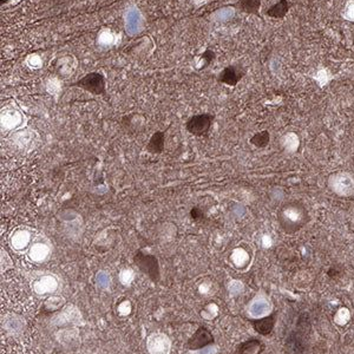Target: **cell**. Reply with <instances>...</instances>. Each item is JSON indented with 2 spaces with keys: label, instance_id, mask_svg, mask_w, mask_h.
Instances as JSON below:
<instances>
[{
  "label": "cell",
  "instance_id": "obj_12",
  "mask_svg": "<svg viewBox=\"0 0 354 354\" xmlns=\"http://www.w3.org/2000/svg\"><path fill=\"white\" fill-rule=\"evenodd\" d=\"M261 4V0H239L236 6L240 11L247 13V15L259 17L260 16Z\"/></svg>",
  "mask_w": 354,
  "mask_h": 354
},
{
  "label": "cell",
  "instance_id": "obj_9",
  "mask_svg": "<svg viewBox=\"0 0 354 354\" xmlns=\"http://www.w3.org/2000/svg\"><path fill=\"white\" fill-rule=\"evenodd\" d=\"M164 144H166V132L156 131L154 132L151 137H150L148 144L145 146V150L149 154L157 155V154L163 153Z\"/></svg>",
  "mask_w": 354,
  "mask_h": 354
},
{
  "label": "cell",
  "instance_id": "obj_1",
  "mask_svg": "<svg viewBox=\"0 0 354 354\" xmlns=\"http://www.w3.org/2000/svg\"><path fill=\"white\" fill-rule=\"evenodd\" d=\"M307 221L308 213L306 207L299 202L286 203L279 214V222L283 230L288 234H293L301 229Z\"/></svg>",
  "mask_w": 354,
  "mask_h": 354
},
{
  "label": "cell",
  "instance_id": "obj_11",
  "mask_svg": "<svg viewBox=\"0 0 354 354\" xmlns=\"http://www.w3.org/2000/svg\"><path fill=\"white\" fill-rule=\"evenodd\" d=\"M289 9L290 4L288 3V0H279L276 4H273L271 8L266 10V15L273 19H282L287 16Z\"/></svg>",
  "mask_w": 354,
  "mask_h": 354
},
{
  "label": "cell",
  "instance_id": "obj_13",
  "mask_svg": "<svg viewBox=\"0 0 354 354\" xmlns=\"http://www.w3.org/2000/svg\"><path fill=\"white\" fill-rule=\"evenodd\" d=\"M250 143L257 148H266L269 143V132L268 131H261L259 134L254 135L250 139Z\"/></svg>",
  "mask_w": 354,
  "mask_h": 354
},
{
  "label": "cell",
  "instance_id": "obj_8",
  "mask_svg": "<svg viewBox=\"0 0 354 354\" xmlns=\"http://www.w3.org/2000/svg\"><path fill=\"white\" fill-rule=\"evenodd\" d=\"M248 321L253 325V328L255 332H258L259 334L267 336L273 332V329L275 327L276 324V312H273L272 314H269L268 317L261 318V319H248Z\"/></svg>",
  "mask_w": 354,
  "mask_h": 354
},
{
  "label": "cell",
  "instance_id": "obj_3",
  "mask_svg": "<svg viewBox=\"0 0 354 354\" xmlns=\"http://www.w3.org/2000/svg\"><path fill=\"white\" fill-rule=\"evenodd\" d=\"M134 264L139 271L145 274L154 282H159L161 279L160 262L154 254H146L142 249H138L134 255Z\"/></svg>",
  "mask_w": 354,
  "mask_h": 354
},
{
  "label": "cell",
  "instance_id": "obj_10",
  "mask_svg": "<svg viewBox=\"0 0 354 354\" xmlns=\"http://www.w3.org/2000/svg\"><path fill=\"white\" fill-rule=\"evenodd\" d=\"M264 350L265 345L259 339H249L236 347V354H261Z\"/></svg>",
  "mask_w": 354,
  "mask_h": 354
},
{
  "label": "cell",
  "instance_id": "obj_7",
  "mask_svg": "<svg viewBox=\"0 0 354 354\" xmlns=\"http://www.w3.org/2000/svg\"><path fill=\"white\" fill-rule=\"evenodd\" d=\"M244 71L237 65H229L220 72L217 80L228 86H235L243 78Z\"/></svg>",
  "mask_w": 354,
  "mask_h": 354
},
{
  "label": "cell",
  "instance_id": "obj_2",
  "mask_svg": "<svg viewBox=\"0 0 354 354\" xmlns=\"http://www.w3.org/2000/svg\"><path fill=\"white\" fill-rule=\"evenodd\" d=\"M311 324L310 319H308V314H301L299 319H297L295 329L286 339L285 347L287 354H305Z\"/></svg>",
  "mask_w": 354,
  "mask_h": 354
},
{
  "label": "cell",
  "instance_id": "obj_14",
  "mask_svg": "<svg viewBox=\"0 0 354 354\" xmlns=\"http://www.w3.org/2000/svg\"><path fill=\"white\" fill-rule=\"evenodd\" d=\"M215 57H216V55H215V52H214L213 50H206L203 54H201V56H199V59L203 62V65L201 66V69H206V68H208V66L212 64V63L215 61Z\"/></svg>",
  "mask_w": 354,
  "mask_h": 354
},
{
  "label": "cell",
  "instance_id": "obj_16",
  "mask_svg": "<svg viewBox=\"0 0 354 354\" xmlns=\"http://www.w3.org/2000/svg\"><path fill=\"white\" fill-rule=\"evenodd\" d=\"M340 274H341V272H340L339 269H336V267H331V268L328 269V272H327V275L331 279H335L336 276H339Z\"/></svg>",
  "mask_w": 354,
  "mask_h": 354
},
{
  "label": "cell",
  "instance_id": "obj_5",
  "mask_svg": "<svg viewBox=\"0 0 354 354\" xmlns=\"http://www.w3.org/2000/svg\"><path fill=\"white\" fill-rule=\"evenodd\" d=\"M214 120H215V117L212 114L194 115L185 122V130L189 134L197 136V137H203V136L208 135L213 127Z\"/></svg>",
  "mask_w": 354,
  "mask_h": 354
},
{
  "label": "cell",
  "instance_id": "obj_4",
  "mask_svg": "<svg viewBox=\"0 0 354 354\" xmlns=\"http://www.w3.org/2000/svg\"><path fill=\"white\" fill-rule=\"evenodd\" d=\"M69 86H76L83 89L91 94L100 96L107 92V79L103 73L98 71H92L86 73L85 76L77 80V82L70 84Z\"/></svg>",
  "mask_w": 354,
  "mask_h": 354
},
{
  "label": "cell",
  "instance_id": "obj_15",
  "mask_svg": "<svg viewBox=\"0 0 354 354\" xmlns=\"http://www.w3.org/2000/svg\"><path fill=\"white\" fill-rule=\"evenodd\" d=\"M189 215H190V219L194 221H201L205 217V213H203V210L199 207H194V208H191Z\"/></svg>",
  "mask_w": 354,
  "mask_h": 354
},
{
  "label": "cell",
  "instance_id": "obj_6",
  "mask_svg": "<svg viewBox=\"0 0 354 354\" xmlns=\"http://www.w3.org/2000/svg\"><path fill=\"white\" fill-rule=\"evenodd\" d=\"M215 342V338H214L213 333L209 331L208 328L205 326H201L196 329L194 334L188 339L187 341V348L190 350H197L202 349L207 346L213 345Z\"/></svg>",
  "mask_w": 354,
  "mask_h": 354
}]
</instances>
